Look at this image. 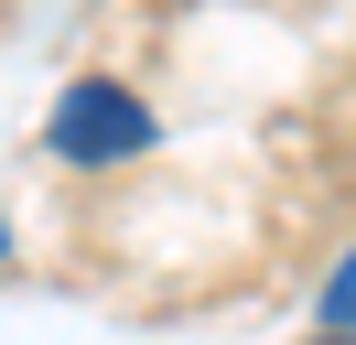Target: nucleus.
<instances>
[{
	"label": "nucleus",
	"instance_id": "nucleus-1",
	"mask_svg": "<svg viewBox=\"0 0 356 345\" xmlns=\"http://www.w3.org/2000/svg\"><path fill=\"white\" fill-rule=\"evenodd\" d=\"M44 151H54V162H76V172L130 162V151H152V108H140L119 76H76L65 97H54V119H44Z\"/></svg>",
	"mask_w": 356,
	"mask_h": 345
},
{
	"label": "nucleus",
	"instance_id": "nucleus-4",
	"mask_svg": "<svg viewBox=\"0 0 356 345\" xmlns=\"http://www.w3.org/2000/svg\"><path fill=\"white\" fill-rule=\"evenodd\" d=\"M0 259H11V237H0Z\"/></svg>",
	"mask_w": 356,
	"mask_h": 345
},
{
	"label": "nucleus",
	"instance_id": "nucleus-3",
	"mask_svg": "<svg viewBox=\"0 0 356 345\" xmlns=\"http://www.w3.org/2000/svg\"><path fill=\"white\" fill-rule=\"evenodd\" d=\"M302 345H356V335H302Z\"/></svg>",
	"mask_w": 356,
	"mask_h": 345
},
{
	"label": "nucleus",
	"instance_id": "nucleus-2",
	"mask_svg": "<svg viewBox=\"0 0 356 345\" xmlns=\"http://www.w3.org/2000/svg\"><path fill=\"white\" fill-rule=\"evenodd\" d=\"M313 335H356V248L334 259V280H324V302H313Z\"/></svg>",
	"mask_w": 356,
	"mask_h": 345
}]
</instances>
